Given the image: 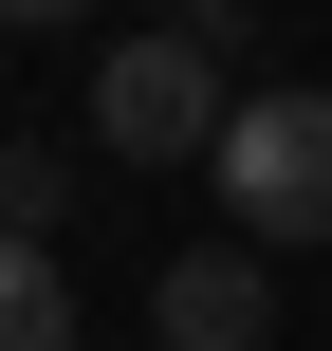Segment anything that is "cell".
<instances>
[{
    "instance_id": "obj_5",
    "label": "cell",
    "mask_w": 332,
    "mask_h": 351,
    "mask_svg": "<svg viewBox=\"0 0 332 351\" xmlns=\"http://www.w3.org/2000/svg\"><path fill=\"white\" fill-rule=\"evenodd\" d=\"M55 204H74L55 148H0V241H55Z\"/></svg>"
},
{
    "instance_id": "obj_3",
    "label": "cell",
    "mask_w": 332,
    "mask_h": 351,
    "mask_svg": "<svg viewBox=\"0 0 332 351\" xmlns=\"http://www.w3.org/2000/svg\"><path fill=\"white\" fill-rule=\"evenodd\" d=\"M277 333V278L240 259V241H185L166 278H148V351H259Z\"/></svg>"
},
{
    "instance_id": "obj_1",
    "label": "cell",
    "mask_w": 332,
    "mask_h": 351,
    "mask_svg": "<svg viewBox=\"0 0 332 351\" xmlns=\"http://www.w3.org/2000/svg\"><path fill=\"white\" fill-rule=\"evenodd\" d=\"M222 222H240V259H277V241H332V93H240V130H222Z\"/></svg>"
},
{
    "instance_id": "obj_2",
    "label": "cell",
    "mask_w": 332,
    "mask_h": 351,
    "mask_svg": "<svg viewBox=\"0 0 332 351\" xmlns=\"http://www.w3.org/2000/svg\"><path fill=\"white\" fill-rule=\"evenodd\" d=\"M92 130H111L129 167H222V130H240L222 37H129V56L92 74Z\"/></svg>"
},
{
    "instance_id": "obj_4",
    "label": "cell",
    "mask_w": 332,
    "mask_h": 351,
    "mask_svg": "<svg viewBox=\"0 0 332 351\" xmlns=\"http://www.w3.org/2000/svg\"><path fill=\"white\" fill-rule=\"evenodd\" d=\"M0 351H74V296H55L37 241H0Z\"/></svg>"
}]
</instances>
